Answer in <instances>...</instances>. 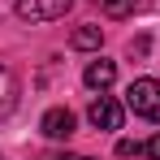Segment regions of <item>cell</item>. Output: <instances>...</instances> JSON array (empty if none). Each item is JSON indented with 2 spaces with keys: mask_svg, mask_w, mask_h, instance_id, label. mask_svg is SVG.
<instances>
[{
  "mask_svg": "<svg viewBox=\"0 0 160 160\" xmlns=\"http://www.w3.org/2000/svg\"><path fill=\"white\" fill-rule=\"evenodd\" d=\"M126 108H130L134 117L160 121V82L156 78H134L130 91H126Z\"/></svg>",
  "mask_w": 160,
  "mask_h": 160,
  "instance_id": "1",
  "label": "cell"
},
{
  "mask_svg": "<svg viewBox=\"0 0 160 160\" xmlns=\"http://www.w3.org/2000/svg\"><path fill=\"white\" fill-rule=\"evenodd\" d=\"M69 4L74 0H18V18H26V22H56V18L69 13Z\"/></svg>",
  "mask_w": 160,
  "mask_h": 160,
  "instance_id": "2",
  "label": "cell"
},
{
  "mask_svg": "<svg viewBox=\"0 0 160 160\" xmlns=\"http://www.w3.org/2000/svg\"><path fill=\"white\" fill-rule=\"evenodd\" d=\"M87 117H91V126L95 130H121V104L112 100V95H100V100H91V108H87Z\"/></svg>",
  "mask_w": 160,
  "mask_h": 160,
  "instance_id": "3",
  "label": "cell"
},
{
  "mask_svg": "<svg viewBox=\"0 0 160 160\" xmlns=\"http://www.w3.org/2000/svg\"><path fill=\"white\" fill-rule=\"evenodd\" d=\"M39 130L48 134V138H69L74 134V112L69 108H48L43 121H39Z\"/></svg>",
  "mask_w": 160,
  "mask_h": 160,
  "instance_id": "4",
  "label": "cell"
},
{
  "mask_svg": "<svg viewBox=\"0 0 160 160\" xmlns=\"http://www.w3.org/2000/svg\"><path fill=\"white\" fill-rule=\"evenodd\" d=\"M112 78H117V65H112V61H91L87 74H82V82H87L91 91H108Z\"/></svg>",
  "mask_w": 160,
  "mask_h": 160,
  "instance_id": "5",
  "label": "cell"
},
{
  "mask_svg": "<svg viewBox=\"0 0 160 160\" xmlns=\"http://www.w3.org/2000/svg\"><path fill=\"white\" fill-rule=\"evenodd\" d=\"M13 104H18V82H13V74L0 65V121L13 112Z\"/></svg>",
  "mask_w": 160,
  "mask_h": 160,
  "instance_id": "6",
  "label": "cell"
},
{
  "mask_svg": "<svg viewBox=\"0 0 160 160\" xmlns=\"http://www.w3.org/2000/svg\"><path fill=\"white\" fill-rule=\"evenodd\" d=\"M100 39H104V30H100V26H78V30H74V48H82V52L100 48Z\"/></svg>",
  "mask_w": 160,
  "mask_h": 160,
  "instance_id": "7",
  "label": "cell"
},
{
  "mask_svg": "<svg viewBox=\"0 0 160 160\" xmlns=\"http://www.w3.org/2000/svg\"><path fill=\"white\" fill-rule=\"evenodd\" d=\"M95 4H104V9L112 13V18H126V13L134 9V0H95Z\"/></svg>",
  "mask_w": 160,
  "mask_h": 160,
  "instance_id": "8",
  "label": "cell"
},
{
  "mask_svg": "<svg viewBox=\"0 0 160 160\" xmlns=\"http://www.w3.org/2000/svg\"><path fill=\"white\" fill-rule=\"evenodd\" d=\"M138 152H143V147L130 143V138H121V143H117V156H138Z\"/></svg>",
  "mask_w": 160,
  "mask_h": 160,
  "instance_id": "9",
  "label": "cell"
},
{
  "mask_svg": "<svg viewBox=\"0 0 160 160\" xmlns=\"http://www.w3.org/2000/svg\"><path fill=\"white\" fill-rule=\"evenodd\" d=\"M147 156L160 160V134H152V138H147Z\"/></svg>",
  "mask_w": 160,
  "mask_h": 160,
  "instance_id": "10",
  "label": "cell"
},
{
  "mask_svg": "<svg viewBox=\"0 0 160 160\" xmlns=\"http://www.w3.org/2000/svg\"><path fill=\"white\" fill-rule=\"evenodd\" d=\"M78 160H91V156H78Z\"/></svg>",
  "mask_w": 160,
  "mask_h": 160,
  "instance_id": "11",
  "label": "cell"
}]
</instances>
